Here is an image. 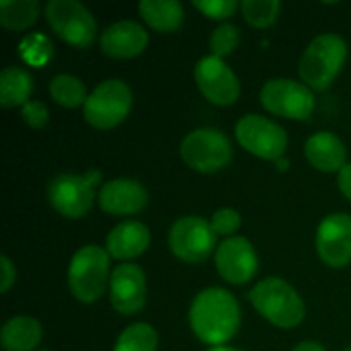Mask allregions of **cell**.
Here are the masks:
<instances>
[{
  "label": "cell",
  "mask_w": 351,
  "mask_h": 351,
  "mask_svg": "<svg viewBox=\"0 0 351 351\" xmlns=\"http://www.w3.org/2000/svg\"><path fill=\"white\" fill-rule=\"evenodd\" d=\"M194 77L202 96L215 105L228 106L239 99V77L223 62V58L215 57V55L202 57L195 65Z\"/></svg>",
  "instance_id": "12"
},
{
  "label": "cell",
  "mask_w": 351,
  "mask_h": 351,
  "mask_svg": "<svg viewBox=\"0 0 351 351\" xmlns=\"http://www.w3.org/2000/svg\"><path fill=\"white\" fill-rule=\"evenodd\" d=\"M43 338V328L29 315H17L5 322L0 343L5 351H33Z\"/></svg>",
  "instance_id": "20"
},
{
  "label": "cell",
  "mask_w": 351,
  "mask_h": 351,
  "mask_svg": "<svg viewBox=\"0 0 351 351\" xmlns=\"http://www.w3.org/2000/svg\"><path fill=\"white\" fill-rule=\"evenodd\" d=\"M151 243V233L141 221H122L106 237V252L119 261H130L143 256Z\"/></svg>",
  "instance_id": "18"
},
{
  "label": "cell",
  "mask_w": 351,
  "mask_h": 351,
  "mask_svg": "<svg viewBox=\"0 0 351 351\" xmlns=\"http://www.w3.org/2000/svg\"><path fill=\"white\" fill-rule=\"evenodd\" d=\"M343 351H351V346H348V348H345Z\"/></svg>",
  "instance_id": "37"
},
{
  "label": "cell",
  "mask_w": 351,
  "mask_h": 351,
  "mask_svg": "<svg viewBox=\"0 0 351 351\" xmlns=\"http://www.w3.org/2000/svg\"><path fill=\"white\" fill-rule=\"evenodd\" d=\"M146 276L137 264L123 263L110 276V302L122 315H134L146 304Z\"/></svg>",
  "instance_id": "15"
},
{
  "label": "cell",
  "mask_w": 351,
  "mask_h": 351,
  "mask_svg": "<svg viewBox=\"0 0 351 351\" xmlns=\"http://www.w3.org/2000/svg\"><path fill=\"white\" fill-rule=\"evenodd\" d=\"M242 14L252 27H269L278 19L281 3L278 0H243L240 3Z\"/></svg>",
  "instance_id": "26"
},
{
  "label": "cell",
  "mask_w": 351,
  "mask_h": 351,
  "mask_svg": "<svg viewBox=\"0 0 351 351\" xmlns=\"http://www.w3.org/2000/svg\"><path fill=\"white\" fill-rule=\"evenodd\" d=\"M0 271H2V281H0V291L7 293L16 281V267L10 263L7 256L0 257Z\"/></svg>",
  "instance_id": "32"
},
{
  "label": "cell",
  "mask_w": 351,
  "mask_h": 351,
  "mask_svg": "<svg viewBox=\"0 0 351 351\" xmlns=\"http://www.w3.org/2000/svg\"><path fill=\"white\" fill-rule=\"evenodd\" d=\"M209 351H240L235 348H228V346H216V348H211Z\"/></svg>",
  "instance_id": "36"
},
{
  "label": "cell",
  "mask_w": 351,
  "mask_h": 351,
  "mask_svg": "<svg viewBox=\"0 0 351 351\" xmlns=\"http://www.w3.org/2000/svg\"><path fill=\"white\" fill-rule=\"evenodd\" d=\"M240 41V31L237 29V26L233 24H223V26L216 27L215 33L211 34V40H209V48H211V53L215 57L223 58L228 57L237 47H239Z\"/></svg>",
  "instance_id": "27"
},
{
  "label": "cell",
  "mask_w": 351,
  "mask_h": 351,
  "mask_svg": "<svg viewBox=\"0 0 351 351\" xmlns=\"http://www.w3.org/2000/svg\"><path fill=\"white\" fill-rule=\"evenodd\" d=\"M40 351H48V350H40Z\"/></svg>",
  "instance_id": "38"
},
{
  "label": "cell",
  "mask_w": 351,
  "mask_h": 351,
  "mask_svg": "<svg viewBox=\"0 0 351 351\" xmlns=\"http://www.w3.org/2000/svg\"><path fill=\"white\" fill-rule=\"evenodd\" d=\"M237 5L239 3L235 0H195L194 2L195 9L201 10L206 17L215 21L228 19L237 10Z\"/></svg>",
  "instance_id": "29"
},
{
  "label": "cell",
  "mask_w": 351,
  "mask_h": 351,
  "mask_svg": "<svg viewBox=\"0 0 351 351\" xmlns=\"http://www.w3.org/2000/svg\"><path fill=\"white\" fill-rule=\"evenodd\" d=\"M132 108V91L127 82L108 79L96 86L84 103V119L91 127L108 130L120 125Z\"/></svg>",
  "instance_id": "5"
},
{
  "label": "cell",
  "mask_w": 351,
  "mask_h": 351,
  "mask_svg": "<svg viewBox=\"0 0 351 351\" xmlns=\"http://www.w3.org/2000/svg\"><path fill=\"white\" fill-rule=\"evenodd\" d=\"M48 24L62 41L75 48H88L96 40V21L75 0H50L45 9Z\"/></svg>",
  "instance_id": "7"
},
{
  "label": "cell",
  "mask_w": 351,
  "mask_h": 351,
  "mask_svg": "<svg viewBox=\"0 0 351 351\" xmlns=\"http://www.w3.org/2000/svg\"><path fill=\"white\" fill-rule=\"evenodd\" d=\"M21 115L31 129H45L47 123L50 122V112H48L47 105L41 101H27L21 108Z\"/></svg>",
  "instance_id": "30"
},
{
  "label": "cell",
  "mask_w": 351,
  "mask_h": 351,
  "mask_svg": "<svg viewBox=\"0 0 351 351\" xmlns=\"http://www.w3.org/2000/svg\"><path fill=\"white\" fill-rule=\"evenodd\" d=\"M346 55L348 47L339 34H319L305 48L298 62V74L311 89L324 91L338 77Z\"/></svg>",
  "instance_id": "2"
},
{
  "label": "cell",
  "mask_w": 351,
  "mask_h": 351,
  "mask_svg": "<svg viewBox=\"0 0 351 351\" xmlns=\"http://www.w3.org/2000/svg\"><path fill=\"white\" fill-rule=\"evenodd\" d=\"M235 136L243 149L263 160L278 161L288 147L283 127L261 115L242 117L237 123Z\"/></svg>",
  "instance_id": "10"
},
{
  "label": "cell",
  "mask_w": 351,
  "mask_h": 351,
  "mask_svg": "<svg viewBox=\"0 0 351 351\" xmlns=\"http://www.w3.org/2000/svg\"><path fill=\"white\" fill-rule=\"evenodd\" d=\"M338 187L341 194L351 201V163H346L345 168L338 175Z\"/></svg>",
  "instance_id": "33"
},
{
  "label": "cell",
  "mask_w": 351,
  "mask_h": 351,
  "mask_svg": "<svg viewBox=\"0 0 351 351\" xmlns=\"http://www.w3.org/2000/svg\"><path fill=\"white\" fill-rule=\"evenodd\" d=\"M110 254L98 245H86L74 254L67 271L69 288L82 304H95L108 283Z\"/></svg>",
  "instance_id": "4"
},
{
  "label": "cell",
  "mask_w": 351,
  "mask_h": 351,
  "mask_svg": "<svg viewBox=\"0 0 351 351\" xmlns=\"http://www.w3.org/2000/svg\"><path fill=\"white\" fill-rule=\"evenodd\" d=\"M305 156L308 163L324 173L341 171L346 165V147L332 132H317L305 143Z\"/></svg>",
  "instance_id": "19"
},
{
  "label": "cell",
  "mask_w": 351,
  "mask_h": 351,
  "mask_svg": "<svg viewBox=\"0 0 351 351\" xmlns=\"http://www.w3.org/2000/svg\"><path fill=\"white\" fill-rule=\"evenodd\" d=\"M101 182V171L91 170L82 177L62 173L50 182L48 199L55 211L71 219L82 218L95 204V185Z\"/></svg>",
  "instance_id": "6"
},
{
  "label": "cell",
  "mask_w": 351,
  "mask_h": 351,
  "mask_svg": "<svg viewBox=\"0 0 351 351\" xmlns=\"http://www.w3.org/2000/svg\"><path fill=\"white\" fill-rule=\"evenodd\" d=\"M259 98L267 112L283 119L307 120L315 106L312 89L295 79H271L263 86Z\"/></svg>",
  "instance_id": "9"
},
{
  "label": "cell",
  "mask_w": 351,
  "mask_h": 351,
  "mask_svg": "<svg viewBox=\"0 0 351 351\" xmlns=\"http://www.w3.org/2000/svg\"><path fill=\"white\" fill-rule=\"evenodd\" d=\"M50 96L57 105L71 110L79 108L88 99V93L82 81L69 74H58L51 79Z\"/></svg>",
  "instance_id": "24"
},
{
  "label": "cell",
  "mask_w": 351,
  "mask_h": 351,
  "mask_svg": "<svg viewBox=\"0 0 351 351\" xmlns=\"http://www.w3.org/2000/svg\"><path fill=\"white\" fill-rule=\"evenodd\" d=\"M293 351H326V348L315 341H304L295 346Z\"/></svg>",
  "instance_id": "34"
},
{
  "label": "cell",
  "mask_w": 351,
  "mask_h": 351,
  "mask_svg": "<svg viewBox=\"0 0 351 351\" xmlns=\"http://www.w3.org/2000/svg\"><path fill=\"white\" fill-rule=\"evenodd\" d=\"M98 202L99 208L108 215H137L146 208L147 191L136 180L115 178L103 185L98 194Z\"/></svg>",
  "instance_id": "16"
},
{
  "label": "cell",
  "mask_w": 351,
  "mask_h": 351,
  "mask_svg": "<svg viewBox=\"0 0 351 351\" xmlns=\"http://www.w3.org/2000/svg\"><path fill=\"white\" fill-rule=\"evenodd\" d=\"M40 16V3L36 0H2L0 2V23L9 31H24L33 26Z\"/></svg>",
  "instance_id": "23"
},
{
  "label": "cell",
  "mask_w": 351,
  "mask_h": 351,
  "mask_svg": "<svg viewBox=\"0 0 351 351\" xmlns=\"http://www.w3.org/2000/svg\"><path fill=\"white\" fill-rule=\"evenodd\" d=\"M250 304L266 321L281 329L297 328L305 317V305L291 285L280 278H266L252 288Z\"/></svg>",
  "instance_id": "3"
},
{
  "label": "cell",
  "mask_w": 351,
  "mask_h": 351,
  "mask_svg": "<svg viewBox=\"0 0 351 351\" xmlns=\"http://www.w3.org/2000/svg\"><path fill=\"white\" fill-rule=\"evenodd\" d=\"M216 235L211 223L199 216H185L173 223L168 243L175 257L184 263H202L216 247Z\"/></svg>",
  "instance_id": "11"
},
{
  "label": "cell",
  "mask_w": 351,
  "mask_h": 351,
  "mask_svg": "<svg viewBox=\"0 0 351 351\" xmlns=\"http://www.w3.org/2000/svg\"><path fill=\"white\" fill-rule=\"evenodd\" d=\"M211 228L216 235L228 237L233 235L237 230L242 225V218H240L239 213L232 208H221L213 215L211 218Z\"/></svg>",
  "instance_id": "28"
},
{
  "label": "cell",
  "mask_w": 351,
  "mask_h": 351,
  "mask_svg": "<svg viewBox=\"0 0 351 351\" xmlns=\"http://www.w3.org/2000/svg\"><path fill=\"white\" fill-rule=\"evenodd\" d=\"M139 12L147 26L160 33H173L184 21V7L175 0H143Z\"/></svg>",
  "instance_id": "21"
},
{
  "label": "cell",
  "mask_w": 351,
  "mask_h": 351,
  "mask_svg": "<svg viewBox=\"0 0 351 351\" xmlns=\"http://www.w3.org/2000/svg\"><path fill=\"white\" fill-rule=\"evenodd\" d=\"M216 269L225 281L245 285L256 276L259 261L252 243L243 237H230L219 243L215 256Z\"/></svg>",
  "instance_id": "14"
},
{
  "label": "cell",
  "mask_w": 351,
  "mask_h": 351,
  "mask_svg": "<svg viewBox=\"0 0 351 351\" xmlns=\"http://www.w3.org/2000/svg\"><path fill=\"white\" fill-rule=\"evenodd\" d=\"M240 315L239 302L230 291L208 288L192 302L189 322L197 339L216 348L237 335Z\"/></svg>",
  "instance_id": "1"
},
{
  "label": "cell",
  "mask_w": 351,
  "mask_h": 351,
  "mask_svg": "<svg viewBox=\"0 0 351 351\" xmlns=\"http://www.w3.org/2000/svg\"><path fill=\"white\" fill-rule=\"evenodd\" d=\"M99 45L112 58L139 57L147 47V31L134 21H119L103 31Z\"/></svg>",
  "instance_id": "17"
},
{
  "label": "cell",
  "mask_w": 351,
  "mask_h": 351,
  "mask_svg": "<svg viewBox=\"0 0 351 351\" xmlns=\"http://www.w3.org/2000/svg\"><path fill=\"white\" fill-rule=\"evenodd\" d=\"M276 167H278V170L285 171V170H288V168H290V161H288L287 158H280V160L276 161Z\"/></svg>",
  "instance_id": "35"
},
{
  "label": "cell",
  "mask_w": 351,
  "mask_h": 351,
  "mask_svg": "<svg viewBox=\"0 0 351 351\" xmlns=\"http://www.w3.org/2000/svg\"><path fill=\"white\" fill-rule=\"evenodd\" d=\"M24 47H26L24 58L29 60L31 64H40V62H43L45 58H48L51 55L50 41L45 36H40V34H33V36L26 38L24 40Z\"/></svg>",
  "instance_id": "31"
},
{
  "label": "cell",
  "mask_w": 351,
  "mask_h": 351,
  "mask_svg": "<svg viewBox=\"0 0 351 351\" xmlns=\"http://www.w3.org/2000/svg\"><path fill=\"white\" fill-rule=\"evenodd\" d=\"M182 160L192 170L215 173L230 165L233 156L228 136L216 129H197L187 134L180 146Z\"/></svg>",
  "instance_id": "8"
},
{
  "label": "cell",
  "mask_w": 351,
  "mask_h": 351,
  "mask_svg": "<svg viewBox=\"0 0 351 351\" xmlns=\"http://www.w3.org/2000/svg\"><path fill=\"white\" fill-rule=\"evenodd\" d=\"M158 335L153 326L137 322L119 336L113 351H156Z\"/></svg>",
  "instance_id": "25"
},
{
  "label": "cell",
  "mask_w": 351,
  "mask_h": 351,
  "mask_svg": "<svg viewBox=\"0 0 351 351\" xmlns=\"http://www.w3.org/2000/svg\"><path fill=\"white\" fill-rule=\"evenodd\" d=\"M33 91V77L21 67H7L0 74V105L3 108L24 106Z\"/></svg>",
  "instance_id": "22"
},
{
  "label": "cell",
  "mask_w": 351,
  "mask_h": 351,
  "mask_svg": "<svg viewBox=\"0 0 351 351\" xmlns=\"http://www.w3.org/2000/svg\"><path fill=\"white\" fill-rule=\"evenodd\" d=\"M315 247L326 266H348L351 263V216L345 213L326 216L319 225Z\"/></svg>",
  "instance_id": "13"
}]
</instances>
